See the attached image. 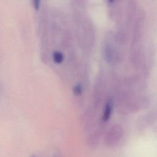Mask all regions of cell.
<instances>
[{"label": "cell", "mask_w": 157, "mask_h": 157, "mask_svg": "<svg viewBox=\"0 0 157 157\" xmlns=\"http://www.w3.org/2000/svg\"><path fill=\"white\" fill-rule=\"evenodd\" d=\"M112 104L111 101H109L106 103L104 113L102 117V119L104 121H107L110 118L112 113Z\"/></svg>", "instance_id": "cell-1"}, {"label": "cell", "mask_w": 157, "mask_h": 157, "mask_svg": "<svg viewBox=\"0 0 157 157\" xmlns=\"http://www.w3.org/2000/svg\"><path fill=\"white\" fill-rule=\"evenodd\" d=\"M53 61L59 64L61 63L64 59V56L63 55L59 52H55L53 53Z\"/></svg>", "instance_id": "cell-2"}, {"label": "cell", "mask_w": 157, "mask_h": 157, "mask_svg": "<svg viewBox=\"0 0 157 157\" xmlns=\"http://www.w3.org/2000/svg\"><path fill=\"white\" fill-rule=\"evenodd\" d=\"M73 92L74 93L77 95L78 96L80 94H81L82 92V86L80 85H75L74 88H73Z\"/></svg>", "instance_id": "cell-3"}, {"label": "cell", "mask_w": 157, "mask_h": 157, "mask_svg": "<svg viewBox=\"0 0 157 157\" xmlns=\"http://www.w3.org/2000/svg\"><path fill=\"white\" fill-rule=\"evenodd\" d=\"M33 4L34 8L36 10H38L40 7V0H33Z\"/></svg>", "instance_id": "cell-4"}, {"label": "cell", "mask_w": 157, "mask_h": 157, "mask_svg": "<svg viewBox=\"0 0 157 157\" xmlns=\"http://www.w3.org/2000/svg\"><path fill=\"white\" fill-rule=\"evenodd\" d=\"M113 1H114V0H108V1H109V2H110V3L113 2Z\"/></svg>", "instance_id": "cell-5"}]
</instances>
